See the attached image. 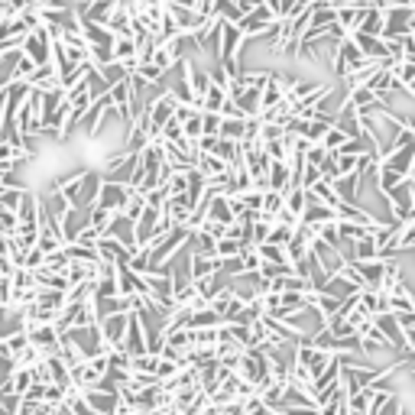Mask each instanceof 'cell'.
Returning a JSON list of instances; mask_svg holds the SVG:
<instances>
[{
  "mask_svg": "<svg viewBox=\"0 0 415 415\" xmlns=\"http://www.w3.org/2000/svg\"><path fill=\"white\" fill-rule=\"evenodd\" d=\"M363 62H367V55L360 52V46H357L351 36H344L341 42H334V46H331V72H334L341 81H344V78L351 75L354 69H360Z\"/></svg>",
  "mask_w": 415,
  "mask_h": 415,
  "instance_id": "1",
  "label": "cell"
},
{
  "mask_svg": "<svg viewBox=\"0 0 415 415\" xmlns=\"http://www.w3.org/2000/svg\"><path fill=\"white\" fill-rule=\"evenodd\" d=\"M52 42H55V36L49 33V26L42 23L39 30H33L30 36L23 39V52L30 55L36 65H52Z\"/></svg>",
  "mask_w": 415,
  "mask_h": 415,
  "instance_id": "2",
  "label": "cell"
},
{
  "mask_svg": "<svg viewBox=\"0 0 415 415\" xmlns=\"http://www.w3.org/2000/svg\"><path fill=\"white\" fill-rule=\"evenodd\" d=\"M279 16H276V10L269 7V4H260V7H254L250 13H244V20H240V30H244V36L246 39H260L263 33L269 30V26L276 23Z\"/></svg>",
  "mask_w": 415,
  "mask_h": 415,
  "instance_id": "3",
  "label": "cell"
},
{
  "mask_svg": "<svg viewBox=\"0 0 415 415\" xmlns=\"http://www.w3.org/2000/svg\"><path fill=\"white\" fill-rule=\"evenodd\" d=\"M127 328H130V312H114V315L101 318V334H104V344H108L110 351H114V347H123Z\"/></svg>",
  "mask_w": 415,
  "mask_h": 415,
  "instance_id": "4",
  "label": "cell"
},
{
  "mask_svg": "<svg viewBox=\"0 0 415 415\" xmlns=\"http://www.w3.org/2000/svg\"><path fill=\"white\" fill-rule=\"evenodd\" d=\"M130 185H123V182H101V195H98V205H104L108 211H114V215H120L123 208H127V201H130Z\"/></svg>",
  "mask_w": 415,
  "mask_h": 415,
  "instance_id": "5",
  "label": "cell"
},
{
  "mask_svg": "<svg viewBox=\"0 0 415 415\" xmlns=\"http://www.w3.org/2000/svg\"><path fill=\"white\" fill-rule=\"evenodd\" d=\"M373 322H377V328L386 334V341L392 344V351H396V354H409V351H406V334H402L399 318L392 315V312H380V315H373Z\"/></svg>",
  "mask_w": 415,
  "mask_h": 415,
  "instance_id": "6",
  "label": "cell"
},
{
  "mask_svg": "<svg viewBox=\"0 0 415 415\" xmlns=\"http://www.w3.org/2000/svg\"><path fill=\"white\" fill-rule=\"evenodd\" d=\"M117 4L120 0H88V4H78V16L81 20H91V23H104L108 26V20H110V13L117 10Z\"/></svg>",
  "mask_w": 415,
  "mask_h": 415,
  "instance_id": "7",
  "label": "cell"
},
{
  "mask_svg": "<svg viewBox=\"0 0 415 415\" xmlns=\"http://www.w3.org/2000/svg\"><path fill=\"white\" fill-rule=\"evenodd\" d=\"M85 399H88V406H91L98 415H114L117 406H120V392H110V390L94 386V390L85 392Z\"/></svg>",
  "mask_w": 415,
  "mask_h": 415,
  "instance_id": "8",
  "label": "cell"
},
{
  "mask_svg": "<svg viewBox=\"0 0 415 415\" xmlns=\"http://www.w3.org/2000/svg\"><path fill=\"white\" fill-rule=\"evenodd\" d=\"M409 16H412V7H396V10H386V26H383V36L386 39H399L409 36Z\"/></svg>",
  "mask_w": 415,
  "mask_h": 415,
  "instance_id": "9",
  "label": "cell"
},
{
  "mask_svg": "<svg viewBox=\"0 0 415 415\" xmlns=\"http://www.w3.org/2000/svg\"><path fill=\"white\" fill-rule=\"evenodd\" d=\"M101 169H88L85 172V178H81V192H78V208H91V205H98V195H101Z\"/></svg>",
  "mask_w": 415,
  "mask_h": 415,
  "instance_id": "10",
  "label": "cell"
},
{
  "mask_svg": "<svg viewBox=\"0 0 415 415\" xmlns=\"http://www.w3.org/2000/svg\"><path fill=\"white\" fill-rule=\"evenodd\" d=\"M334 192H338V198L347 201V205H360V176L351 172V176L334 178Z\"/></svg>",
  "mask_w": 415,
  "mask_h": 415,
  "instance_id": "11",
  "label": "cell"
},
{
  "mask_svg": "<svg viewBox=\"0 0 415 415\" xmlns=\"http://www.w3.org/2000/svg\"><path fill=\"white\" fill-rule=\"evenodd\" d=\"M269 188L273 192H289L292 188V169H289L285 159H273V166H269Z\"/></svg>",
  "mask_w": 415,
  "mask_h": 415,
  "instance_id": "12",
  "label": "cell"
},
{
  "mask_svg": "<svg viewBox=\"0 0 415 415\" xmlns=\"http://www.w3.org/2000/svg\"><path fill=\"white\" fill-rule=\"evenodd\" d=\"M351 39H354L357 46H360V52L367 55V59H390V55H386V42H383V36H367V33H351Z\"/></svg>",
  "mask_w": 415,
  "mask_h": 415,
  "instance_id": "13",
  "label": "cell"
},
{
  "mask_svg": "<svg viewBox=\"0 0 415 415\" xmlns=\"http://www.w3.org/2000/svg\"><path fill=\"white\" fill-rule=\"evenodd\" d=\"M195 169H198L205 178H215V176H224V172H231V166H227V162H224L217 153H198V162H195Z\"/></svg>",
  "mask_w": 415,
  "mask_h": 415,
  "instance_id": "14",
  "label": "cell"
},
{
  "mask_svg": "<svg viewBox=\"0 0 415 415\" xmlns=\"http://www.w3.org/2000/svg\"><path fill=\"white\" fill-rule=\"evenodd\" d=\"M328 221H338L334 208L322 205V201H308L305 215H302V224H308V227H318V224H328Z\"/></svg>",
  "mask_w": 415,
  "mask_h": 415,
  "instance_id": "15",
  "label": "cell"
},
{
  "mask_svg": "<svg viewBox=\"0 0 415 415\" xmlns=\"http://www.w3.org/2000/svg\"><path fill=\"white\" fill-rule=\"evenodd\" d=\"M26 81H30L33 88H39V91H52V88H62L59 72H55L52 65H36V72H33Z\"/></svg>",
  "mask_w": 415,
  "mask_h": 415,
  "instance_id": "16",
  "label": "cell"
},
{
  "mask_svg": "<svg viewBox=\"0 0 415 415\" xmlns=\"http://www.w3.org/2000/svg\"><path fill=\"white\" fill-rule=\"evenodd\" d=\"M208 13L224 20V23H240L244 20V10L237 7V0H215V7L208 10Z\"/></svg>",
  "mask_w": 415,
  "mask_h": 415,
  "instance_id": "17",
  "label": "cell"
},
{
  "mask_svg": "<svg viewBox=\"0 0 415 415\" xmlns=\"http://www.w3.org/2000/svg\"><path fill=\"white\" fill-rule=\"evenodd\" d=\"M227 101V88L217 85V81H211L205 91V98H201V110H211V114H221V104Z\"/></svg>",
  "mask_w": 415,
  "mask_h": 415,
  "instance_id": "18",
  "label": "cell"
},
{
  "mask_svg": "<svg viewBox=\"0 0 415 415\" xmlns=\"http://www.w3.org/2000/svg\"><path fill=\"white\" fill-rule=\"evenodd\" d=\"M305 208H308V192L302 188V185H295V188H289V192H285V211H292V215L302 221Z\"/></svg>",
  "mask_w": 415,
  "mask_h": 415,
  "instance_id": "19",
  "label": "cell"
},
{
  "mask_svg": "<svg viewBox=\"0 0 415 415\" xmlns=\"http://www.w3.org/2000/svg\"><path fill=\"white\" fill-rule=\"evenodd\" d=\"M110 221H114V211H108L104 205H91V208H88V224H91L98 234H108Z\"/></svg>",
  "mask_w": 415,
  "mask_h": 415,
  "instance_id": "20",
  "label": "cell"
},
{
  "mask_svg": "<svg viewBox=\"0 0 415 415\" xmlns=\"http://www.w3.org/2000/svg\"><path fill=\"white\" fill-rule=\"evenodd\" d=\"M36 305L39 308H52V312H62V308H65V292H62V289H39Z\"/></svg>",
  "mask_w": 415,
  "mask_h": 415,
  "instance_id": "21",
  "label": "cell"
},
{
  "mask_svg": "<svg viewBox=\"0 0 415 415\" xmlns=\"http://www.w3.org/2000/svg\"><path fill=\"white\" fill-rule=\"evenodd\" d=\"M380 169V153L377 149H367V153L357 156V176L360 178H373Z\"/></svg>",
  "mask_w": 415,
  "mask_h": 415,
  "instance_id": "22",
  "label": "cell"
},
{
  "mask_svg": "<svg viewBox=\"0 0 415 415\" xmlns=\"http://www.w3.org/2000/svg\"><path fill=\"white\" fill-rule=\"evenodd\" d=\"M217 324H224V318L217 315V312H215L211 305H205V308H198V312L192 315L188 328H217Z\"/></svg>",
  "mask_w": 415,
  "mask_h": 415,
  "instance_id": "23",
  "label": "cell"
},
{
  "mask_svg": "<svg viewBox=\"0 0 415 415\" xmlns=\"http://www.w3.org/2000/svg\"><path fill=\"white\" fill-rule=\"evenodd\" d=\"M244 130H246V117H224L221 120V137L224 140H244Z\"/></svg>",
  "mask_w": 415,
  "mask_h": 415,
  "instance_id": "24",
  "label": "cell"
},
{
  "mask_svg": "<svg viewBox=\"0 0 415 415\" xmlns=\"http://www.w3.org/2000/svg\"><path fill=\"white\" fill-rule=\"evenodd\" d=\"M377 256H380V246H377V240H373V234L354 240V260H377Z\"/></svg>",
  "mask_w": 415,
  "mask_h": 415,
  "instance_id": "25",
  "label": "cell"
},
{
  "mask_svg": "<svg viewBox=\"0 0 415 415\" xmlns=\"http://www.w3.org/2000/svg\"><path fill=\"white\" fill-rule=\"evenodd\" d=\"M285 208V192H263V215H269V217H276L279 211Z\"/></svg>",
  "mask_w": 415,
  "mask_h": 415,
  "instance_id": "26",
  "label": "cell"
},
{
  "mask_svg": "<svg viewBox=\"0 0 415 415\" xmlns=\"http://www.w3.org/2000/svg\"><path fill=\"white\" fill-rule=\"evenodd\" d=\"M156 363H159V354H137L130 357V373H156Z\"/></svg>",
  "mask_w": 415,
  "mask_h": 415,
  "instance_id": "27",
  "label": "cell"
},
{
  "mask_svg": "<svg viewBox=\"0 0 415 415\" xmlns=\"http://www.w3.org/2000/svg\"><path fill=\"white\" fill-rule=\"evenodd\" d=\"M101 75H104V81H108V85H117V81H123V78L130 75V72H127V65H123V62H108V65H101Z\"/></svg>",
  "mask_w": 415,
  "mask_h": 415,
  "instance_id": "28",
  "label": "cell"
},
{
  "mask_svg": "<svg viewBox=\"0 0 415 415\" xmlns=\"http://www.w3.org/2000/svg\"><path fill=\"white\" fill-rule=\"evenodd\" d=\"M143 211H147V195L140 192V188H133V192H130V201H127V208H123V215L130 217V221H137Z\"/></svg>",
  "mask_w": 415,
  "mask_h": 415,
  "instance_id": "29",
  "label": "cell"
},
{
  "mask_svg": "<svg viewBox=\"0 0 415 415\" xmlns=\"http://www.w3.org/2000/svg\"><path fill=\"white\" fill-rule=\"evenodd\" d=\"M347 140H351V137H347V130H341L338 123H334V127H331V130L324 133V140H322V143H324V149H328V153H338V149L344 147Z\"/></svg>",
  "mask_w": 415,
  "mask_h": 415,
  "instance_id": "30",
  "label": "cell"
},
{
  "mask_svg": "<svg viewBox=\"0 0 415 415\" xmlns=\"http://www.w3.org/2000/svg\"><path fill=\"white\" fill-rule=\"evenodd\" d=\"M182 133H185L188 140H195V143L205 137V117H201V110H198V114H192L188 120L182 123Z\"/></svg>",
  "mask_w": 415,
  "mask_h": 415,
  "instance_id": "31",
  "label": "cell"
},
{
  "mask_svg": "<svg viewBox=\"0 0 415 415\" xmlns=\"http://www.w3.org/2000/svg\"><path fill=\"white\" fill-rule=\"evenodd\" d=\"M244 244L237 237H221L217 240V260H231V256H240Z\"/></svg>",
  "mask_w": 415,
  "mask_h": 415,
  "instance_id": "32",
  "label": "cell"
},
{
  "mask_svg": "<svg viewBox=\"0 0 415 415\" xmlns=\"http://www.w3.org/2000/svg\"><path fill=\"white\" fill-rule=\"evenodd\" d=\"M23 192H26V188H16V185H10V188H0V208H7V211H13V215H16V205H20Z\"/></svg>",
  "mask_w": 415,
  "mask_h": 415,
  "instance_id": "33",
  "label": "cell"
},
{
  "mask_svg": "<svg viewBox=\"0 0 415 415\" xmlns=\"http://www.w3.org/2000/svg\"><path fill=\"white\" fill-rule=\"evenodd\" d=\"M36 246H39V250H42V254H55V250H62V246H65V244H62V240L59 237H55V234L52 231H46V227H42V231H39V240H36Z\"/></svg>",
  "mask_w": 415,
  "mask_h": 415,
  "instance_id": "34",
  "label": "cell"
},
{
  "mask_svg": "<svg viewBox=\"0 0 415 415\" xmlns=\"http://www.w3.org/2000/svg\"><path fill=\"white\" fill-rule=\"evenodd\" d=\"M324 328H328L334 338H351V334H357V328L347 322V318H328V324H324Z\"/></svg>",
  "mask_w": 415,
  "mask_h": 415,
  "instance_id": "35",
  "label": "cell"
},
{
  "mask_svg": "<svg viewBox=\"0 0 415 415\" xmlns=\"http://www.w3.org/2000/svg\"><path fill=\"white\" fill-rule=\"evenodd\" d=\"M256 250H260L263 263H289V260H285V246H276V244H260Z\"/></svg>",
  "mask_w": 415,
  "mask_h": 415,
  "instance_id": "36",
  "label": "cell"
},
{
  "mask_svg": "<svg viewBox=\"0 0 415 415\" xmlns=\"http://www.w3.org/2000/svg\"><path fill=\"white\" fill-rule=\"evenodd\" d=\"M33 72H36V62L30 59V55H20V59H16V65H13V78H20V81H26V78L33 75Z\"/></svg>",
  "mask_w": 415,
  "mask_h": 415,
  "instance_id": "37",
  "label": "cell"
},
{
  "mask_svg": "<svg viewBox=\"0 0 415 415\" xmlns=\"http://www.w3.org/2000/svg\"><path fill=\"white\" fill-rule=\"evenodd\" d=\"M283 137H285V127H283V123L263 120V127H260V140H263V143H269V140H283Z\"/></svg>",
  "mask_w": 415,
  "mask_h": 415,
  "instance_id": "38",
  "label": "cell"
},
{
  "mask_svg": "<svg viewBox=\"0 0 415 415\" xmlns=\"http://www.w3.org/2000/svg\"><path fill=\"white\" fill-rule=\"evenodd\" d=\"M166 185H169V192H172V195L188 192V172H185V169H176V172L169 176V182H166Z\"/></svg>",
  "mask_w": 415,
  "mask_h": 415,
  "instance_id": "39",
  "label": "cell"
},
{
  "mask_svg": "<svg viewBox=\"0 0 415 415\" xmlns=\"http://www.w3.org/2000/svg\"><path fill=\"white\" fill-rule=\"evenodd\" d=\"M178 363L176 360H166V357H159V363H156V377H159V383H166V380H172L178 373Z\"/></svg>",
  "mask_w": 415,
  "mask_h": 415,
  "instance_id": "40",
  "label": "cell"
},
{
  "mask_svg": "<svg viewBox=\"0 0 415 415\" xmlns=\"http://www.w3.org/2000/svg\"><path fill=\"white\" fill-rule=\"evenodd\" d=\"M334 159H338V178H341V176H351V172H357V156H351V153H334Z\"/></svg>",
  "mask_w": 415,
  "mask_h": 415,
  "instance_id": "41",
  "label": "cell"
},
{
  "mask_svg": "<svg viewBox=\"0 0 415 415\" xmlns=\"http://www.w3.org/2000/svg\"><path fill=\"white\" fill-rule=\"evenodd\" d=\"M162 140H166V143H178V140H185V133H182V123L176 120V117H172L169 123H166V127H162V133H159Z\"/></svg>",
  "mask_w": 415,
  "mask_h": 415,
  "instance_id": "42",
  "label": "cell"
},
{
  "mask_svg": "<svg viewBox=\"0 0 415 415\" xmlns=\"http://www.w3.org/2000/svg\"><path fill=\"white\" fill-rule=\"evenodd\" d=\"M201 117H205V133H211V137H221V120H224V114H211V110H201Z\"/></svg>",
  "mask_w": 415,
  "mask_h": 415,
  "instance_id": "43",
  "label": "cell"
},
{
  "mask_svg": "<svg viewBox=\"0 0 415 415\" xmlns=\"http://www.w3.org/2000/svg\"><path fill=\"white\" fill-rule=\"evenodd\" d=\"M324 156H328L324 143H312V147H308V153H305V162H308V166H322Z\"/></svg>",
  "mask_w": 415,
  "mask_h": 415,
  "instance_id": "44",
  "label": "cell"
},
{
  "mask_svg": "<svg viewBox=\"0 0 415 415\" xmlns=\"http://www.w3.org/2000/svg\"><path fill=\"white\" fill-rule=\"evenodd\" d=\"M266 147V153L273 156V159H285L289 156V149H285V137L283 140H269V143H263Z\"/></svg>",
  "mask_w": 415,
  "mask_h": 415,
  "instance_id": "45",
  "label": "cell"
},
{
  "mask_svg": "<svg viewBox=\"0 0 415 415\" xmlns=\"http://www.w3.org/2000/svg\"><path fill=\"white\" fill-rule=\"evenodd\" d=\"M322 169H318V166H308L305 162V172H302V188H312V185L315 182H322Z\"/></svg>",
  "mask_w": 415,
  "mask_h": 415,
  "instance_id": "46",
  "label": "cell"
},
{
  "mask_svg": "<svg viewBox=\"0 0 415 415\" xmlns=\"http://www.w3.org/2000/svg\"><path fill=\"white\" fill-rule=\"evenodd\" d=\"M201 231H208V234H211V237H215V240H221V237H227V224H221V221H211V217H208V221L201 224Z\"/></svg>",
  "mask_w": 415,
  "mask_h": 415,
  "instance_id": "47",
  "label": "cell"
},
{
  "mask_svg": "<svg viewBox=\"0 0 415 415\" xmlns=\"http://www.w3.org/2000/svg\"><path fill=\"white\" fill-rule=\"evenodd\" d=\"M65 392H69V390H62V386L49 383L46 386V402H49V406H62V402H65Z\"/></svg>",
  "mask_w": 415,
  "mask_h": 415,
  "instance_id": "48",
  "label": "cell"
},
{
  "mask_svg": "<svg viewBox=\"0 0 415 415\" xmlns=\"http://www.w3.org/2000/svg\"><path fill=\"white\" fill-rule=\"evenodd\" d=\"M244 198V205L250 208V211H263V192H256V188H250V192L240 195Z\"/></svg>",
  "mask_w": 415,
  "mask_h": 415,
  "instance_id": "49",
  "label": "cell"
},
{
  "mask_svg": "<svg viewBox=\"0 0 415 415\" xmlns=\"http://www.w3.org/2000/svg\"><path fill=\"white\" fill-rule=\"evenodd\" d=\"M46 263V254L39 250V246H30V254H26V269H39Z\"/></svg>",
  "mask_w": 415,
  "mask_h": 415,
  "instance_id": "50",
  "label": "cell"
},
{
  "mask_svg": "<svg viewBox=\"0 0 415 415\" xmlns=\"http://www.w3.org/2000/svg\"><path fill=\"white\" fill-rule=\"evenodd\" d=\"M402 334H406V351H409V354H415V324L402 328Z\"/></svg>",
  "mask_w": 415,
  "mask_h": 415,
  "instance_id": "51",
  "label": "cell"
},
{
  "mask_svg": "<svg viewBox=\"0 0 415 415\" xmlns=\"http://www.w3.org/2000/svg\"><path fill=\"white\" fill-rule=\"evenodd\" d=\"M52 415H75V412H72V406H65V402H62V406L52 409Z\"/></svg>",
  "mask_w": 415,
  "mask_h": 415,
  "instance_id": "52",
  "label": "cell"
},
{
  "mask_svg": "<svg viewBox=\"0 0 415 415\" xmlns=\"http://www.w3.org/2000/svg\"><path fill=\"white\" fill-rule=\"evenodd\" d=\"M7 16H13V13H10V7H7V0H0V23H4V20H7Z\"/></svg>",
  "mask_w": 415,
  "mask_h": 415,
  "instance_id": "53",
  "label": "cell"
},
{
  "mask_svg": "<svg viewBox=\"0 0 415 415\" xmlns=\"http://www.w3.org/2000/svg\"><path fill=\"white\" fill-rule=\"evenodd\" d=\"M328 4H331V7H334V10H341V7H347L351 0H328Z\"/></svg>",
  "mask_w": 415,
  "mask_h": 415,
  "instance_id": "54",
  "label": "cell"
},
{
  "mask_svg": "<svg viewBox=\"0 0 415 415\" xmlns=\"http://www.w3.org/2000/svg\"><path fill=\"white\" fill-rule=\"evenodd\" d=\"M351 4H357V7H370L373 0H351Z\"/></svg>",
  "mask_w": 415,
  "mask_h": 415,
  "instance_id": "55",
  "label": "cell"
},
{
  "mask_svg": "<svg viewBox=\"0 0 415 415\" xmlns=\"http://www.w3.org/2000/svg\"><path fill=\"white\" fill-rule=\"evenodd\" d=\"M172 4H182V7H195V0H172Z\"/></svg>",
  "mask_w": 415,
  "mask_h": 415,
  "instance_id": "56",
  "label": "cell"
},
{
  "mask_svg": "<svg viewBox=\"0 0 415 415\" xmlns=\"http://www.w3.org/2000/svg\"><path fill=\"white\" fill-rule=\"evenodd\" d=\"M409 195H412V201H415V178H409Z\"/></svg>",
  "mask_w": 415,
  "mask_h": 415,
  "instance_id": "57",
  "label": "cell"
},
{
  "mask_svg": "<svg viewBox=\"0 0 415 415\" xmlns=\"http://www.w3.org/2000/svg\"><path fill=\"white\" fill-rule=\"evenodd\" d=\"M409 94H412V98H415V78H412V81H409Z\"/></svg>",
  "mask_w": 415,
  "mask_h": 415,
  "instance_id": "58",
  "label": "cell"
},
{
  "mask_svg": "<svg viewBox=\"0 0 415 415\" xmlns=\"http://www.w3.org/2000/svg\"><path fill=\"white\" fill-rule=\"evenodd\" d=\"M279 415H285V412H279Z\"/></svg>",
  "mask_w": 415,
  "mask_h": 415,
  "instance_id": "59",
  "label": "cell"
}]
</instances>
